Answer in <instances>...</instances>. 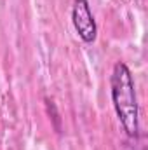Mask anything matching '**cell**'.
I'll list each match as a JSON object with an SVG mask.
<instances>
[{
    "instance_id": "obj_1",
    "label": "cell",
    "mask_w": 148,
    "mask_h": 150,
    "mask_svg": "<svg viewBox=\"0 0 148 150\" xmlns=\"http://www.w3.org/2000/svg\"><path fill=\"white\" fill-rule=\"evenodd\" d=\"M110 96L117 119L129 140L140 138V108L136 96V84L131 68L124 61L113 65L110 75Z\"/></svg>"
},
{
    "instance_id": "obj_2",
    "label": "cell",
    "mask_w": 148,
    "mask_h": 150,
    "mask_svg": "<svg viewBox=\"0 0 148 150\" xmlns=\"http://www.w3.org/2000/svg\"><path fill=\"white\" fill-rule=\"evenodd\" d=\"M72 25L78 38L84 44H92L98 37V25L91 11L89 0H73L72 4Z\"/></svg>"
},
{
    "instance_id": "obj_3",
    "label": "cell",
    "mask_w": 148,
    "mask_h": 150,
    "mask_svg": "<svg viewBox=\"0 0 148 150\" xmlns=\"http://www.w3.org/2000/svg\"><path fill=\"white\" fill-rule=\"evenodd\" d=\"M44 101H45V108H47V113H49V119L52 122V127L59 134L61 133V117H59V112H58V107L51 98H44Z\"/></svg>"
}]
</instances>
